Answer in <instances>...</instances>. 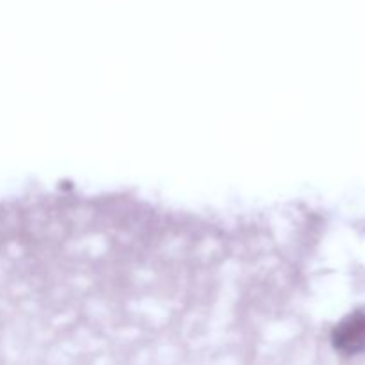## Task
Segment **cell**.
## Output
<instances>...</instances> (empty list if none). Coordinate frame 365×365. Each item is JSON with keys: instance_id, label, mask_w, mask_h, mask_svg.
Listing matches in <instances>:
<instances>
[{"instance_id": "cell-1", "label": "cell", "mask_w": 365, "mask_h": 365, "mask_svg": "<svg viewBox=\"0 0 365 365\" xmlns=\"http://www.w3.org/2000/svg\"><path fill=\"white\" fill-rule=\"evenodd\" d=\"M334 346L344 355H359L365 351V316L355 314L342 321L334 330Z\"/></svg>"}]
</instances>
